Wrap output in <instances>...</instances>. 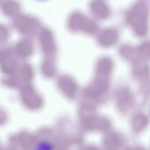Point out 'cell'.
Masks as SVG:
<instances>
[{"label": "cell", "mask_w": 150, "mask_h": 150, "mask_svg": "<svg viewBox=\"0 0 150 150\" xmlns=\"http://www.w3.org/2000/svg\"><path fill=\"white\" fill-rule=\"evenodd\" d=\"M18 91L20 102L24 108L33 112L42 109L44 104V98L33 83L22 85Z\"/></svg>", "instance_id": "277c9868"}, {"label": "cell", "mask_w": 150, "mask_h": 150, "mask_svg": "<svg viewBox=\"0 0 150 150\" xmlns=\"http://www.w3.org/2000/svg\"><path fill=\"white\" fill-rule=\"evenodd\" d=\"M91 16L98 21L109 19L112 14V10L108 2L104 0L91 1L88 4Z\"/></svg>", "instance_id": "30bf717a"}, {"label": "cell", "mask_w": 150, "mask_h": 150, "mask_svg": "<svg viewBox=\"0 0 150 150\" xmlns=\"http://www.w3.org/2000/svg\"><path fill=\"white\" fill-rule=\"evenodd\" d=\"M96 42L100 47L108 48L115 45L119 40V30L113 26L100 28L95 35Z\"/></svg>", "instance_id": "ba28073f"}, {"label": "cell", "mask_w": 150, "mask_h": 150, "mask_svg": "<svg viewBox=\"0 0 150 150\" xmlns=\"http://www.w3.org/2000/svg\"><path fill=\"white\" fill-rule=\"evenodd\" d=\"M98 21L82 11L74 10L70 12L66 20L67 30L74 33L95 36L100 29Z\"/></svg>", "instance_id": "7a4b0ae2"}, {"label": "cell", "mask_w": 150, "mask_h": 150, "mask_svg": "<svg viewBox=\"0 0 150 150\" xmlns=\"http://www.w3.org/2000/svg\"><path fill=\"white\" fill-rule=\"evenodd\" d=\"M56 85L59 91L67 98L71 99L75 96L77 86L75 81L69 75L63 74L59 76L57 79Z\"/></svg>", "instance_id": "7c38bea8"}, {"label": "cell", "mask_w": 150, "mask_h": 150, "mask_svg": "<svg viewBox=\"0 0 150 150\" xmlns=\"http://www.w3.org/2000/svg\"><path fill=\"white\" fill-rule=\"evenodd\" d=\"M81 120L83 128L89 131L106 130L111 126V123L107 118L95 114Z\"/></svg>", "instance_id": "8fae6325"}, {"label": "cell", "mask_w": 150, "mask_h": 150, "mask_svg": "<svg viewBox=\"0 0 150 150\" xmlns=\"http://www.w3.org/2000/svg\"><path fill=\"white\" fill-rule=\"evenodd\" d=\"M33 150H54L52 145L46 141H43L38 143Z\"/></svg>", "instance_id": "ac0fdd59"}, {"label": "cell", "mask_w": 150, "mask_h": 150, "mask_svg": "<svg viewBox=\"0 0 150 150\" xmlns=\"http://www.w3.org/2000/svg\"><path fill=\"white\" fill-rule=\"evenodd\" d=\"M22 62L16 54L11 45L8 44L0 46V68L5 76L15 73Z\"/></svg>", "instance_id": "8992f818"}, {"label": "cell", "mask_w": 150, "mask_h": 150, "mask_svg": "<svg viewBox=\"0 0 150 150\" xmlns=\"http://www.w3.org/2000/svg\"><path fill=\"white\" fill-rule=\"evenodd\" d=\"M12 45L16 54L21 61H27L34 55L35 45L33 39L21 37Z\"/></svg>", "instance_id": "9c48e42d"}, {"label": "cell", "mask_w": 150, "mask_h": 150, "mask_svg": "<svg viewBox=\"0 0 150 150\" xmlns=\"http://www.w3.org/2000/svg\"><path fill=\"white\" fill-rule=\"evenodd\" d=\"M39 69L44 78L50 79L54 77L57 71L56 57H43L40 63Z\"/></svg>", "instance_id": "2e32d148"}, {"label": "cell", "mask_w": 150, "mask_h": 150, "mask_svg": "<svg viewBox=\"0 0 150 150\" xmlns=\"http://www.w3.org/2000/svg\"><path fill=\"white\" fill-rule=\"evenodd\" d=\"M80 150H100L96 146L93 145H88L85 146Z\"/></svg>", "instance_id": "d6986e66"}, {"label": "cell", "mask_w": 150, "mask_h": 150, "mask_svg": "<svg viewBox=\"0 0 150 150\" xmlns=\"http://www.w3.org/2000/svg\"><path fill=\"white\" fill-rule=\"evenodd\" d=\"M35 75L33 65L28 61H22L17 71L11 75L8 76V79L14 89H18L23 85L33 83Z\"/></svg>", "instance_id": "52a82bcc"}, {"label": "cell", "mask_w": 150, "mask_h": 150, "mask_svg": "<svg viewBox=\"0 0 150 150\" xmlns=\"http://www.w3.org/2000/svg\"><path fill=\"white\" fill-rule=\"evenodd\" d=\"M10 20L12 29L21 37L33 39L43 25L41 20L37 16L23 12Z\"/></svg>", "instance_id": "3957f363"}, {"label": "cell", "mask_w": 150, "mask_h": 150, "mask_svg": "<svg viewBox=\"0 0 150 150\" xmlns=\"http://www.w3.org/2000/svg\"><path fill=\"white\" fill-rule=\"evenodd\" d=\"M113 66V61L110 57L104 55L99 57L95 66L97 77L107 79L112 71Z\"/></svg>", "instance_id": "4fadbf2b"}, {"label": "cell", "mask_w": 150, "mask_h": 150, "mask_svg": "<svg viewBox=\"0 0 150 150\" xmlns=\"http://www.w3.org/2000/svg\"><path fill=\"white\" fill-rule=\"evenodd\" d=\"M126 21L137 35L143 36L149 27L150 9L146 2L140 1L134 4L127 11Z\"/></svg>", "instance_id": "6da1fadb"}, {"label": "cell", "mask_w": 150, "mask_h": 150, "mask_svg": "<svg viewBox=\"0 0 150 150\" xmlns=\"http://www.w3.org/2000/svg\"><path fill=\"white\" fill-rule=\"evenodd\" d=\"M43 57H56L58 47L55 35L49 27L43 25L36 37Z\"/></svg>", "instance_id": "5b68a950"}, {"label": "cell", "mask_w": 150, "mask_h": 150, "mask_svg": "<svg viewBox=\"0 0 150 150\" xmlns=\"http://www.w3.org/2000/svg\"><path fill=\"white\" fill-rule=\"evenodd\" d=\"M11 35V26L4 23H0V46L8 44Z\"/></svg>", "instance_id": "e0dca14e"}, {"label": "cell", "mask_w": 150, "mask_h": 150, "mask_svg": "<svg viewBox=\"0 0 150 150\" xmlns=\"http://www.w3.org/2000/svg\"><path fill=\"white\" fill-rule=\"evenodd\" d=\"M108 88L107 79L96 77L84 89L83 94L89 98H97L105 93Z\"/></svg>", "instance_id": "5bb4252c"}, {"label": "cell", "mask_w": 150, "mask_h": 150, "mask_svg": "<svg viewBox=\"0 0 150 150\" xmlns=\"http://www.w3.org/2000/svg\"><path fill=\"white\" fill-rule=\"evenodd\" d=\"M22 6L19 1L14 0H1L0 1L1 11L5 17L10 20L22 12Z\"/></svg>", "instance_id": "9a60e30c"}]
</instances>
